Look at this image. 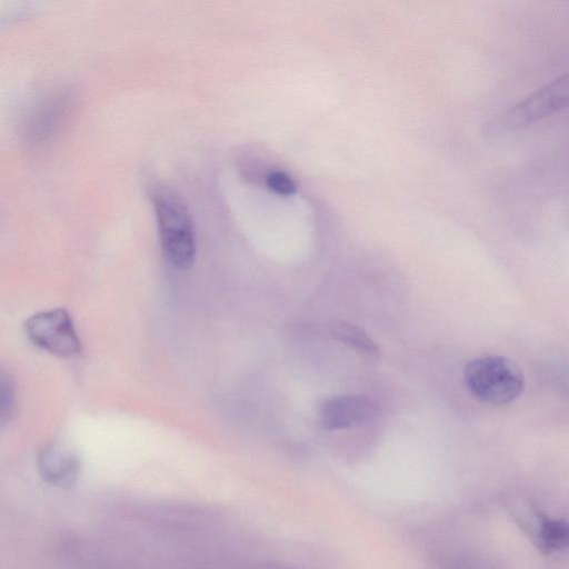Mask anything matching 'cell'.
Wrapping results in <instances>:
<instances>
[{"instance_id": "cell-3", "label": "cell", "mask_w": 569, "mask_h": 569, "mask_svg": "<svg viewBox=\"0 0 569 569\" xmlns=\"http://www.w3.org/2000/svg\"><path fill=\"white\" fill-rule=\"evenodd\" d=\"M24 331L34 346L53 356L69 358L81 351L72 318L62 308L32 315L24 322Z\"/></svg>"}, {"instance_id": "cell-11", "label": "cell", "mask_w": 569, "mask_h": 569, "mask_svg": "<svg viewBox=\"0 0 569 569\" xmlns=\"http://www.w3.org/2000/svg\"><path fill=\"white\" fill-rule=\"evenodd\" d=\"M267 186L274 192L283 196L292 194L296 191L293 179L281 170H272L266 176Z\"/></svg>"}, {"instance_id": "cell-2", "label": "cell", "mask_w": 569, "mask_h": 569, "mask_svg": "<svg viewBox=\"0 0 569 569\" xmlns=\"http://www.w3.org/2000/svg\"><path fill=\"white\" fill-rule=\"evenodd\" d=\"M463 378L472 397L493 406L512 402L525 387L521 368L501 356H483L470 360L465 367Z\"/></svg>"}, {"instance_id": "cell-10", "label": "cell", "mask_w": 569, "mask_h": 569, "mask_svg": "<svg viewBox=\"0 0 569 569\" xmlns=\"http://www.w3.org/2000/svg\"><path fill=\"white\" fill-rule=\"evenodd\" d=\"M540 540L547 549H561L568 541L567 523L562 521H545L540 530Z\"/></svg>"}, {"instance_id": "cell-9", "label": "cell", "mask_w": 569, "mask_h": 569, "mask_svg": "<svg viewBox=\"0 0 569 569\" xmlns=\"http://www.w3.org/2000/svg\"><path fill=\"white\" fill-rule=\"evenodd\" d=\"M16 403L17 390L13 377L0 365V428L12 419Z\"/></svg>"}, {"instance_id": "cell-5", "label": "cell", "mask_w": 569, "mask_h": 569, "mask_svg": "<svg viewBox=\"0 0 569 569\" xmlns=\"http://www.w3.org/2000/svg\"><path fill=\"white\" fill-rule=\"evenodd\" d=\"M568 102V74L538 89L513 106L505 116L507 128H520L565 108Z\"/></svg>"}, {"instance_id": "cell-1", "label": "cell", "mask_w": 569, "mask_h": 569, "mask_svg": "<svg viewBox=\"0 0 569 569\" xmlns=\"http://www.w3.org/2000/svg\"><path fill=\"white\" fill-rule=\"evenodd\" d=\"M156 211L163 254L179 269H189L196 258V240L190 213L180 196L166 186L154 187Z\"/></svg>"}, {"instance_id": "cell-4", "label": "cell", "mask_w": 569, "mask_h": 569, "mask_svg": "<svg viewBox=\"0 0 569 569\" xmlns=\"http://www.w3.org/2000/svg\"><path fill=\"white\" fill-rule=\"evenodd\" d=\"M380 416L379 405L365 395H339L326 399L319 408L323 429L342 430L371 423Z\"/></svg>"}, {"instance_id": "cell-7", "label": "cell", "mask_w": 569, "mask_h": 569, "mask_svg": "<svg viewBox=\"0 0 569 569\" xmlns=\"http://www.w3.org/2000/svg\"><path fill=\"white\" fill-rule=\"evenodd\" d=\"M70 107V97L58 93L44 100L24 124V140L37 146L47 141L59 128Z\"/></svg>"}, {"instance_id": "cell-6", "label": "cell", "mask_w": 569, "mask_h": 569, "mask_svg": "<svg viewBox=\"0 0 569 569\" xmlns=\"http://www.w3.org/2000/svg\"><path fill=\"white\" fill-rule=\"evenodd\" d=\"M37 467L43 481L60 488L73 486L81 469L78 456L58 445H49L39 452Z\"/></svg>"}, {"instance_id": "cell-8", "label": "cell", "mask_w": 569, "mask_h": 569, "mask_svg": "<svg viewBox=\"0 0 569 569\" xmlns=\"http://www.w3.org/2000/svg\"><path fill=\"white\" fill-rule=\"evenodd\" d=\"M333 337L369 360H378L380 350L376 342L360 327L339 322L331 329Z\"/></svg>"}]
</instances>
